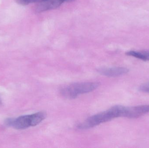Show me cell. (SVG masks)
<instances>
[{
	"instance_id": "2",
	"label": "cell",
	"mask_w": 149,
	"mask_h": 148,
	"mask_svg": "<svg viewBox=\"0 0 149 148\" xmlns=\"http://www.w3.org/2000/svg\"><path fill=\"white\" fill-rule=\"evenodd\" d=\"M46 117V113L39 112L31 115L22 116L15 119L8 118L5 120V124L15 129L21 130L30 127H35L41 123Z\"/></svg>"
},
{
	"instance_id": "11",
	"label": "cell",
	"mask_w": 149,
	"mask_h": 148,
	"mask_svg": "<svg viewBox=\"0 0 149 148\" xmlns=\"http://www.w3.org/2000/svg\"><path fill=\"white\" fill-rule=\"evenodd\" d=\"M1 100H0V105H1Z\"/></svg>"
},
{
	"instance_id": "1",
	"label": "cell",
	"mask_w": 149,
	"mask_h": 148,
	"mask_svg": "<svg viewBox=\"0 0 149 148\" xmlns=\"http://www.w3.org/2000/svg\"><path fill=\"white\" fill-rule=\"evenodd\" d=\"M126 109L127 107L120 105L113 106L106 111L90 116L78 125L77 128L80 129H88L115 118L125 117Z\"/></svg>"
},
{
	"instance_id": "4",
	"label": "cell",
	"mask_w": 149,
	"mask_h": 148,
	"mask_svg": "<svg viewBox=\"0 0 149 148\" xmlns=\"http://www.w3.org/2000/svg\"><path fill=\"white\" fill-rule=\"evenodd\" d=\"M67 0H43L38 3L36 7V11L38 13L56 8Z\"/></svg>"
},
{
	"instance_id": "3",
	"label": "cell",
	"mask_w": 149,
	"mask_h": 148,
	"mask_svg": "<svg viewBox=\"0 0 149 148\" xmlns=\"http://www.w3.org/2000/svg\"><path fill=\"white\" fill-rule=\"evenodd\" d=\"M100 85L98 82L76 83L64 87L61 89L60 93L67 99H74L80 95L94 91Z\"/></svg>"
},
{
	"instance_id": "5",
	"label": "cell",
	"mask_w": 149,
	"mask_h": 148,
	"mask_svg": "<svg viewBox=\"0 0 149 148\" xmlns=\"http://www.w3.org/2000/svg\"><path fill=\"white\" fill-rule=\"evenodd\" d=\"M97 71L102 75L108 77H114L126 74L128 73L129 70L123 67H102L98 69Z\"/></svg>"
},
{
	"instance_id": "10",
	"label": "cell",
	"mask_w": 149,
	"mask_h": 148,
	"mask_svg": "<svg viewBox=\"0 0 149 148\" xmlns=\"http://www.w3.org/2000/svg\"><path fill=\"white\" fill-rule=\"evenodd\" d=\"M75 1V0H67V2H71L72 1Z\"/></svg>"
},
{
	"instance_id": "8",
	"label": "cell",
	"mask_w": 149,
	"mask_h": 148,
	"mask_svg": "<svg viewBox=\"0 0 149 148\" xmlns=\"http://www.w3.org/2000/svg\"><path fill=\"white\" fill-rule=\"evenodd\" d=\"M43 0H16V1L18 4L21 5H25L27 4H29L33 3H38L40 2Z\"/></svg>"
},
{
	"instance_id": "6",
	"label": "cell",
	"mask_w": 149,
	"mask_h": 148,
	"mask_svg": "<svg viewBox=\"0 0 149 148\" xmlns=\"http://www.w3.org/2000/svg\"><path fill=\"white\" fill-rule=\"evenodd\" d=\"M149 113V105L127 107L125 117L134 119Z\"/></svg>"
},
{
	"instance_id": "7",
	"label": "cell",
	"mask_w": 149,
	"mask_h": 148,
	"mask_svg": "<svg viewBox=\"0 0 149 148\" xmlns=\"http://www.w3.org/2000/svg\"><path fill=\"white\" fill-rule=\"evenodd\" d=\"M126 54L129 56L138 58L142 61H149V50L142 51L131 50L127 52Z\"/></svg>"
},
{
	"instance_id": "9",
	"label": "cell",
	"mask_w": 149,
	"mask_h": 148,
	"mask_svg": "<svg viewBox=\"0 0 149 148\" xmlns=\"http://www.w3.org/2000/svg\"><path fill=\"white\" fill-rule=\"evenodd\" d=\"M139 90L144 93H149V82L141 85L139 88Z\"/></svg>"
}]
</instances>
